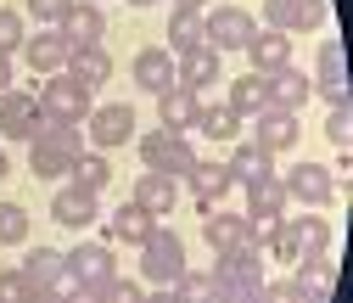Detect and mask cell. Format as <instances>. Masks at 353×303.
<instances>
[{"label": "cell", "instance_id": "cell-1", "mask_svg": "<svg viewBox=\"0 0 353 303\" xmlns=\"http://www.w3.org/2000/svg\"><path fill=\"white\" fill-rule=\"evenodd\" d=\"M84 152V135H79V124H46L39 135L28 141V168L39 180H62L73 157Z\"/></svg>", "mask_w": 353, "mask_h": 303}, {"label": "cell", "instance_id": "cell-2", "mask_svg": "<svg viewBox=\"0 0 353 303\" xmlns=\"http://www.w3.org/2000/svg\"><path fill=\"white\" fill-rule=\"evenodd\" d=\"M191 264H185V236H174V231H152L146 242H141V281L146 286H174Z\"/></svg>", "mask_w": 353, "mask_h": 303}, {"label": "cell", "instance_id": "cell-3", "mask_svg": "<svg viewBox=\"0 0 353 303\" xmlns=\"http://www.w3.org/2000/svg\"><path fill=\"white\" fill-rule=\"evenodd\" d=\"M191 163H196V152H191L185 135H174V129H163V124L141 135V168H152V175H174V180H185V175H191Z\"/></svg>", "mask_w": 353, "mask_h": 303}, {"label": "cell", "instance_id": "cell-4", "mask_svg": "<svg viewBox=\"0 0 353 303\" xmlns=\"http://www.w3.org/2000/svg\"><path fill=\"white\" fill-rule=\"evenodd\" d=\"M34 96H39V107H46L51 124H84L90 107H96V96L84 90L79 79H68V73H46V84H39Z\"/></svg>", "mask_w": 353, "mask_h": 303}, {"label": "cell", "instance_id": "cell-5", "mask_svg": "<svg viewBox=\"0 0 353 303\" xmlns=\"http://www.w3.org/2000/svg\"><path fill=\"white\" fill-rule=\"evenodd\" d=\"M241 219L252 225V247H270L275 231L286 225V186L281 180H263L247 191V208H241Z\"/></svg>", "mask_w": 353, "mask_h": 303}, {"label": "cell", "instance_id": "cell-6", "mask_svg": "<svg viewBox=\"0 0 353 303\" xmlns=\"http://www.w3.org/2000/svg\"><path fill=\"white\" fill-rule=\"evenodd\" d=\"M275 258H286V264H297L303 253H325L331 247V225L320 219V208L314 213H303V219H286L281 231H275Z\"/></svg>", "mask_w": 353, "mask_h": 303}, {"label": "cell", "instance_id": "cell-7", "mask_svg": "<svg viewBox=\"0 0 353 303\" xmlns=\"http://www.w3.org/2000/svg\"><path fill=\"white\" fill-rule=\"evenodd\" d=\"M62 270H68V286H101L107 275H118L112 242H73L62 253Z\"/></svg>", "mask_w": 353, "mask_h": 303}, {"label": "cell", "instance_id": "cell-8", "mask_svg": "<svg viewBox=\"0 0 353 303\" xmlns=\"http://www.w3.org/2000/svg\"><path fill=\"white\" fill-rule=\"evenodd\" d=\"M202 28H208V46L225 57V51H247V46H252V34H258L263 23H258L247 6H219V12L202 17Z\"/></svg>", "mask_w": 353, "mask_h": 303}, {"label": "cell", "instance_id": "cell-9", "mask_svg": "<svg viewBox=\"0 0 353 303\" xmlns=\"http://www.w3.org/2000/svg\"><path fill=\"white\" fill-rule=\"evenodd\" d=\"M46 124L51 118H46V107H39L34 90H17V84H12V90L0 96V135H6V141H34Z\"/></svg>", "mask_w": 353, "mask_h": 303}, {"label": "cell", "instance_id": "cell-10", "mask_svg": "<svg viewBox=\"0 0 353 303\" xmlns=\"http://www.w3.org/2000/svg\"><path fill=\"white\" fill-rule=\"evenodd\" d=\"M90 141H96V152H118V146H129L135 141V107L129 101H107V107H90Z\"/></svg>", "mask_w": 353, "mask_h": 303}, {"label": "cell", "instance_id": "cell-11", "mask_svg": "<svg viewBox=\"0 0 353 303\" xmlns=\"http://www.w3.org/2000/svg\"><path fill=\"white\" fill-rule=\"evenodd\" d=\"M286 197H297V202H308V208H325L331 197H336V175L325 163H292L286 168Z\"/></svg>", "mask_w": 353, "mask_h": 303}, {"label": "cell", "instance_id": "cell-12", "mask_svg": "<svg viewBox=\"0 0 353 303\" xmlns=\"http://www.w3.org/2000/svg\"><path fill=\"white\" fill-rule=\"evenodd\" d=\"M292 281H297L303 303H331V297H336V258H331V247H325V253H303Z\"/></svg>", "mask_w": 353, "mask_h": 303}, {"label": "cell", "instance_id": "cell-13", "mask_svg": "<svg viewBox=\"0 0 353 303\" xmlns=\"http://www.w3.org/2000/svg\"><path fill=\"white\" fill-rule=\"evenodd\" d=\"M96 213H101V197H96V191H84V186H73V180L51 197V219H57L62 231H90V225H96Z\"/></svg>", "mask_w": 353, "mask_h": 303}, {"label": "cell", "instance_id": "cell-14", "mask_svg": "<svg viewBox=\"0 0 353 303\" xmlns=\"http://www.w3.org/2000/svg\"><path fill=\"white\" fill-rule=\"evenodd\" d=\"M135 84H141L146 96L174 90V84H180V57H174L168 46H146V51L135 57Z\"/></svg>", "mask_w": 353, "mask_h": 303}, {"label": "cell", "instance_id": "cell-15", "mask_svg": "<svg viewBox=\"0 0 353 303\" xmlns=\"http://www.w3.org/2000/svg\"><path fill=\"white\" fill-rule=\"evenodd\" d=\"M263 28H281V34H297V28H320L325 17V0H263Z\"/></svg>", "mask_w": 353, "mask_h": 303}, {"label": "cell", "instance_id": "cell-16", "mask_svg": "<svg viewBox=\"0 0 353 303\" xmlns=\"http://www.w3.org/2000/svg\"><path fill=\"white\" fill-rule=\"evenodd\" d=\"M57 28L68 34L73 51H90V46H101V39H107V12L96 6V0H73V12H68Z\"/></svg>", "mask_w": 353, "mask_h": 303}, {"label": "cell", "instance_id": "cell-17", "mask_svg": "<svg viewBox=\"0 0 353 303\" xmlns=\"http://www.w3.org/2000/svg\"><path fill=\"white\" fill-rule=\"evenodd\" d=\"M258 129H252V146L258 152H292L297 146V135H303V129H297V113H281V107H263L258 118H252Z\"/></svg>", "mask_w": 353, "mask_h": 303}, {"label": "cell", "instance_id": "cell-18", "mask_svg": "<svg viewBox=\"0 0 353 303\" xmlns=\"http://www.w3.org/2000/svg\"><path fill=\"white\" fill-rule=\"evenodd\" d=\"M68 57H73V46H68V34H62V28H39V34L23 39V62H28L34 73H62Z\"/></svg>", "mask_w": 353, "mask_h": 303}, {"label": "cell", "instance_id": "cell-19", "mask_svg": "<svg viewBox=\"0 0 353 303\" xmlns=\"http://www.w3.org/2000/svg\"><path fill=\"white\" fill-rule=\"evenodd\" d=\"M213 281L219 286H263V253L241 247V253H213Z\"/></svg>", "mask_w": 353, "mask_h": 303}, {"label": "cell", "instance_id": "cell-20", "mask_svg": "<svg viewBox=\"0 0 353 303\" xmlns=\"http://www.w3.org/2000/svg\"><path fill=\"white\" fill-rule=\"evenodd\" d=\"M263 90H270V107H281V113H297L308 96H314V79H308L303 68H275V73H263Z\"/></svg>", "mask_w": 353, "mask_h": 303}, {"label": "cell", "instance_id": "cell-21", "mask_svg": "<svg viewBox=\"0 0 353 303\" xmlns=\"http://www.w3.org/2000/svg\"><path fill=\"white\" fill-rule=\"evenodd\" d=\"M202 242H208L213 253H241V247H252V225L241 219V213L213 208L208 219H202Z\"/></svg>", "mask_w": 353, "mask_h": 303}, {"label": "cell", "instance_id": "cell-22", "mask_svg": "<svg viewBox=\"0 0 353 303\" xmlns=\"http://www.w3.org/2000/svg\"><path fill=\"white\" fill-rule=\"evenodd\" d=\"M185 186H191V202H196L202 213H213V208H219V197H230V168H225V163L196 157V163H191V175H185Z\"/></svg>", "mask_w": 353, "mask_h": 303}, {"label": "cell", "instance_id": "cell-23", "mask_svg": "<svg viewBox=\"0 0 353 303\" xmlns=\"http://www.w3.org/2000/svg\"><path fill=\"white\" fill-rule=\"evenodd\" d=\"M180 197H185V180H174V175H152V168H146V175L135 180V197H129V202H141L152 219H163V213H174V202H180Z\"/></svg>", "mask_w": 353, "mask_h": 303}, {"label": "cell", "instance_id": "cell-24", "mask_svg": "<svg viewBox=\"0 0 353 303\" xmlns=\"http://www.w3.org/2000/svg\"><path fill=\"white\" fill-rule=\"evenodd\" d=\"M157 118H163V129L185 135V129H196V118H202V96L185 90V84H174V90L157 96Z\"/></svg>", "mask_w": 353, "mask_h": 303}, {"label": "cell", "instance_id": "cell-25", "mask_svg": "<svg viewBox=\"0 0 353 303\" xmlns=\"http://www.w3.org/2000/svg\"><path fill=\"white\" fill-rule=\"evenodd\" d=\"M230 186H241V191H252V186H263V180H275V157L270 152H258L252 141L247 146H230Z\"/></svg>", "mask_w": 353, "mask_h": 303}, {"label": "cell", "instance_id": "cell-26", "mask_svg": "<svg viewBox=\"0 0 353 303\" xmlns=\"http://www.w3.org/2000/svg\"><path fill=\"white\" fill-rule=\"evenodd\" d=\"M219 73H225V57H219L213 46H196V51H185V57H180V84H185V90H196V96H208V90H213Z\"/></svg>", "mask_w": 353, "mask_h": 303}, {"label": "cell", "instance_id": "cell-27", "mask_svg": "<svg viewBox=\"0 0 353 303\" xmlns=\"http://www.w3.org/2000/svg\"><path fill=\"white\" fill-rule=\"evenodd\" d=\"M247 57H252V73H275V68H286V62H292V34H281V28H258L252 46H247Z\"/></svg>", "mask_w": 353, "mask_h": 303}, {"label": "cell", "instance_id": "cell-28", "mask_svg": "<svg viewBox=\"0 0 353 303\" xmlns=\"http://www.w3.org/2000/svg\"><path fill=\"white\" fill-rule=\"evenodd\" d=\"M62 73H68V79H79L84 90H101V84L112 79V57H107V46H90V51H73Z\"/></svg>", "mask_w": 353, "mask_h": 303}, {"label": "cell", "instance_id": "cell-29", "mask_svg": "<svg viewBox=\"0 0 353 303\" xmlns=\"http://www.w3.org/2000/svg\"><path fill=\"white\" fill-rule=\"evenodd\" d=\"M152 231H157V219H152V213H146L141 202H123V208L112 213V219H107V236H112V242H129V247H141Z\"/></svg>", "mask_w": 353, "mask_h": 303}, {"label": "cell", "instance_id": "cell-30", "mask_svg": "<svg viewBox=\"0 0 353 303\" xmlns=\"http://www.w3.org/2000/svg\"><path fill=\"white\" fill-rule=\"evenodd\" d=\"M23 275H28V286H68V270H62V253L57 247H28V258L17 264Z\"/></svg>", "mask_w": 353, "mask_h": 303}, {"label": "cell", "instance_id": "cell-31", "mask_svg": "<svg viewBox=\"0 0 353 303\" xmlns=\"http://www.w3.org/2000/svg\"><path fill=\"white\" fill-rule=\"evenodd\" d=\"M236 118H258L263 107H270V90H263V73H241L230 79V101H225Z\"/></svg>", "mask_w": 353, "mask_h": 303}, {"label": "cell", "instance_id": "cell-32", "mask_svg": "<svg viewBox=\"0 0 353 303\" xmlns=\"http://www.w3.org/2000/svg\"><path fill=\"white\" fill-rule=\"evenodd\" d=\"M196 46H208L202 12H185V6H174V17H168V51H174V57H185V51H196Z\"/></svg>", "mask_w": 353, "mask_h": 303}, {"label": "cell", "instance_id": "cell-33", "mask_svg": "<svg viewBox=\"0 0 353 303\" xmlns=\"http://www.w3.org/2000/svg\"><path fill=\"white\" fill-rule=\"evenodd\" d=\"M68 175H73V186H84V191H96V197H101V191L112 186V157L84 146V152L73 157V168H68Z\"/></svg>", "mask_w": 353, "mask_h": 303}, {"label": "cell", "instance_id": "cell-34", "mask_svg": "<svg viewBox=\"0 0 353 303\" xmlns=\"http://www.w3.org/2000/svg\"><path fill=\"white\" fill-rule=\"evenodd\" d=\"M241 124H247V118H236L225 101H202V118H196V129H202L208 141H219V146H236Z\"/></svg>", "mask_w": 353, "mask_h": 303}, {"label": "cell", "instance_id": "cell-35", "mask_svg": "<svg viewBox=\"0 0 353 303\" xmlns=\"http://www.w3.org/2000/svg\"><path fill=\"white\" fill-rule=\"evenodd\" d=\"M174 297H180V303H219V281H213V270H185L180 281H174Z\"/></svg>", "mask_w": 353, "mask_h": 303}, {"label": "cell", "instance_id": "cell-36", "mask_svg": "<svg viewBox=\"0 0 353 303\" xmlns=\"http://www.w3.org/2000/svg\"><path fill=\"white\" fill-rule=\"evenodd\" d=\"M331 84H347V46L342 39L320 46V90H331Z\"/></svg>", "mask_w": 353, "mask_h": 303}, {"label": "cell", "instance_id": "cell-37", "mask_svg": "<svg viewBox=\"0 0 353 303\" xmlns=\"http://www.w3.org/2000/svg\"><path fill=\"white\" fill-rule=\"evenodd\" d=\"M28 242V208L23 202H0V247Z\"/></svg>", "mask_w": 353, "mask_h": 303}, {"label": "cell", "instance_id": "cell-38", "mask_svg": "<svg viewBox=\"0 0 353 303\" xmlns=\"http://www.w3.org/2000/svg\"><path fill=\"white\" fill-rule=\"evenodd\" d=\"M96 292H101V303H146V286L135 275H107Z\"/></svg>", "mask_w": 353, "mask_h": 303}, {"label": "cell", "instance_id": "cell-39", "mask_svg": "<svg viewBox=\"0 0 353 303\" xmlns=\"http://www.w3.org/2000/svg\"><path fill=\"white\" fill-rule=\"evenodd\" d=\"M23 39H28V28H23V17L12 12V6H0V51H23Z\"/></svg>", "mask_w": 353, "mask_h": 303}, {"label": "cell", "instance_id": "cell-40", "mask_svg": "<svg viewBox=\"0 0 353 303\" xmlns=\"http://www.w3.org/2000/svg\"><path fill=\"white\" fill-rule=\"evenodd\" d=\"M23 12H28V17H39L46 28H57V23L73 12V0H23Z\"/></svg>", "mask_w": 353, "mask_h": 303}, {"label": "cell", "instance_id": "cell-41", "mask_svg": "<svg viewBox=\"0 0 353 303\" xmlns=\"http://www.w3.org/2000/svg\"><path fill=\"white\" fill-rule=\"evenodd\" d=\"M325 135H331V146H336V152H347V141H353V107H331Z\"/></svg>", "mask_w": 353, "mask_h": 303}, {"label": "cell", "instance_id": "cell-42", "mask_svg": "<svg viewBox=\"0 0 353 303\" xmlns=\"http://www.w3.org/2000/svg\"><path fill=\"white\" fill-rule=\"evenodd\" d=\"M258 303H303V292H297L292 275H286V281H263V286H258Z\"/></svg>", "mask_w": 353, "mask_h": 303}, {"label": "cell", "instance_id": "cell-43", "mask_svg": "<svg viewBox=\"0 0 353 303\" xmlns=\"http://www.w3.org/2000/svg\"><path fill=\"white\" fill-rule=\"evenodd\" d=\"M23 292H28L23 270H0V303H23Z\"/></svg>", "mask_w": 353, "mask_h": 303}, {"label": "cell", "instance_id": "cell-44", "mask_svg": "<svg viewBox=\"0 0 353 303\" xmlns=\"http://www.w3.org/2000/svg\"><path fill=\"white\" fill-rule=\"evenodd\" d=\"M62 303H101L96 286H62Z\"/></svg>", "mask_w": 353, "mask_h": 303}, {"label": "cell", "instance_id": "cell-45", "mask_svg": "<svg viewBox=\"0 0 353 303\" xmlns=\"http://www.w3.org/2000/svg\"><path fill=\"white\" fill-rule=\"evenodd\" d=\"M23 303H62V292H57V286H28Z\"/></svg>", "mask_w": 353, "mask_h": 303}, {"label": "cell", "instance_id": "cell-46", "mask_svg": "<svg viewBox=\"0 0 353 303\" xmlns=\"http://www.w3.org/2000/svg\"><path fill=\"white\" fill-rule=\"evenodd\" d=\"M6 90H12V57L0 51V96H6Z\"/></svg>", "mask_w": 353, "mask_h": 303}, {"label": "cell", "instance_id": "cell-47", "mask_svg": "<svg viewBox=\"0 0 353 303\" xmlns=\"http://www.w3.org/2000/svg\"><path fill=\"white\" fill-rule=\"evenodd\" d=\"M146 303H180V297H174V286H157V292H146Z\"/></svg>", "mask_w": 353, "mask_h": 303}, {"label": "cell", "instance_id": "cell-48", "mask_svg": "<svg viewBox=\"0 0 353 303\" xmlns=\"http://www.w3.org/2000/svg\"><path fill=\"white\" fill-rule=\"evenodd\" d=\"M174 6H185V12H202V6H213V0H174Z\"/></svg>", "mask_w": 353, "mask_h": 303}, {"label": "cell", "instance_id": "cell-49", "mask_svg": "<svg viewBox=\"0 0 353 303\" xmlns=\"http://www.w3.org/2000/svg\"><path fill=\"white\" fill-rule=\"evenodd\" d=\"M6 168H12V163H6V146H0V180H6Z\"/></svg>", "mask_w": 353, "mask_h": 303}, {"label": "cell", "instance_id": "cell-50", "mask_svg": "<svg viewBox=\"0 0 353 303\" xmlns=\"http://www.w3.org/2000/svg\"><path fill=\"white\" fill-rule=\"evenodd\" d=\"M129 6H157V0H129Z\"/></svg>", "mask_w": 353, "mask_h": 303}, {"label": "cell", "instance_id": "cell-51", "mask_svg": "<svg viewBox=\"0 0 353 303\" xmlns=\"http://www.w3.org/2000/svg\"><path fill=\"white\" fill-rule=\"evenodd\" d=\"M96 6H101V0H96Z\"/></svg>", "mask_w": 353, "mask_h": 303}]
</instances>
